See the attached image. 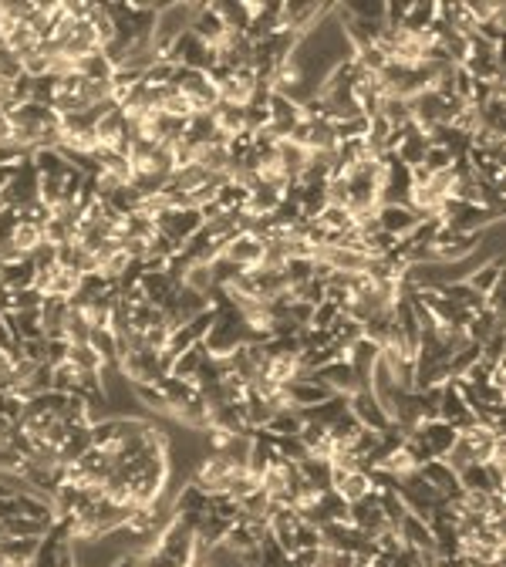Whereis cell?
<instances>
[{"mask_svg":"<svg viewBox=\"0 0 506 567\" xmlns=\"http://www.w3.org/2000/svg\"><path fill=\"white\" fill-rule=\"evenodd\" d=\"M439 418L442 422H449L456 432H466L476 426V418L469 412L466 399H463V392H459V382L449 378L446 385L439 389Z\"/></svg>","mask_w":506,"mask_h":567,"instance_id":"3","label":"cell"},{"mask_svg":"<svg viewBox=\"0 0 506 567\" xmlns=\"http://www.w3.org/2000/svg\"><path fill=\"white\" fill-rule=\"evenodd\" d=\"M277 159H280V169L287 173V179H301L304 176V169L311 166V152H307L304 146H297V142H291V139H284V142H277Z\"/></svg>","mask_w":506,"mask_h":567,"instance_id":"18","label":"cell"},{"mask_svg":"<svg viewBox=\"0 0 506 567\" xmlns=\"http://www.w3.org/2000/svg\"><path fill=\"white\" fill-rule=\"evenodd\" d=\"M334 493H338V497H341V500L348 503V507H351V503H358V500H365L368 493H375V490H372V480H368V472L355 470V472H348L345 480H341V483L334 486Z\"/></svg>","mask_w":506,"mask_h":567,"instance_id":"25","label":"cell"},{"mask_svg":"<svg viewBox=\"0 0 506 567\" xmlns=\"http://www.w3.org/2000/svg\"><path fill=\"white\" fill-rule=\"evenodd\" d=\"M395 530H399V537H402L405 547H415V551H422V554H432V530H429V524L422 520V517L405 513Z\"/></svg>","mask_w":506,"mask_h":567,"instance_id":"15","label":"cell"},{"mask_svg":"<svg viewBox=\"0 0 506 567\" xmlns=\"http://www.w3.org/2000/svg\"><path fill=\"white\" fill-rule=\"evenodd\" d=\"M449 166H453V156H449V148H442V146H429L426 148L422 169H426L429 176H432V173H442V169H449Z\"/></svg>","mask_w":506,"mask_h":567,"instance_id":"36","label":"cell"},{"mask_svg":"<svg viewBox=\"0 0 506 567\" xmlns=\"http://www.w3.org/2000/svg\"><path fill=\"white\" fill-rule=\"evenodd\" d=\"M210 358V351H206V345H193L189 351H183V355H176L173 368H169V378H186V382H193L196 378V372H200V364Z\"/></svg>","mask_w":506,"mask_h":567,"instance_id":"23","label":"cell"},{"mask_svg":"<svg viewBox=\"0 0 506 567\" xmlns=\"http://www.w3.org/2000/svg\"><path fill=\"white\" fill-rule=\"evenodd\" d=\"M415 227H419V216H415L409 206H402V202L378 206V230H382V233H392L395 240H405Z\"/></svg>","mask_w":506,"mask_h":567,"instance_id":"12","label":"cell"},{"mask_svg":"<svg viewBox=\"0 0 506 567\" xmlns=\"http://www.w3.org/2000/svg\"><path fill=\"white\" fill-rule=\"evenodd\" d=\"M27 162H31V169L38 176H65L68 173V166L71 162L58 152V146L51 148H31V156H27Z\"/></svg>","mask_w":506,"mask_h":567,"instance_id":"21","label":"cell"},{"mask_svg":"<svg viewBox=\"0 0 506 567\" xmlns=\"http://www.w3.org/2000/svg\"><path fill=\"white\" fill-rule=\"evenodd\" d=\"M301 426H304V418H301V412H297V409H277V412H274V418L267 422L264 429L270 432V436H297V432H301Z\"/></svg>","mask_w":506,"mask_h":567,"instance_id":"32","label":"cell"},{"mask_svg":"<svg viewBox=\"0 0 506 567\" xmlns=\"http://www.w3.org/2000/svg\"><path fill=\"white\" fill-rule=\"evenodd\" d=\"M34 287L44 297H51V301H71L81 291V274L65 267V264H54V267L41 270L38 277H34Z\"/></svg>","mask_w":506,"mask_h":567,"instance_id":"2","label":"cell"},{"mask_svg":"<svg viewBox=\"0 0 506 567\" xmlns=\"http://www.w3.org/2000/svg\"><path fill=\"white\" fill-rule=\"evenodd\" d=\"M196 17V4H159L156 27H152V51L159 58L179 34H186Z\"/></svg>","mask_w":506,"mask_h":567,"instance_id":"1","label":"cell"},{"mask_svg":"<svg viewBox=\"0 0 506 567\" xmlns=\"http://www.w3.org/2000/svg\"><path fill=\"white\" fill-rule=\"evenodd\" d=\"M480 362L506 364V331H496L490 341H483V345H480Z\"/></svg>","mask_w":506,"mask_h":567,"instance_id":"35","label":"cell"},{"mask_svg":"<svg viewBox=\"0 0 506 567\" xmlns=\"http://www.w3.org/2000/svg\"><path fill=\"white\" fill-rule=\"evenodd\" d=\"M206 507H210V493H203L196 483H183L173 493V517L179 524L193 526V530L206 517Z\"/></svg>","mask_w":506,"mask_h":567,"instance_id":"6","label":"cell"},{"mask_svg":"<svg viewBox=\"0 0 506 567\" xmlns=\"http://www.w3.org/2000/svg\"><path fill=\"white\" fill-rule=\"evenodd\" d=\"M348 524L355 526V530H361L368 540L378 537L388 526L385 513H382V503H378V493H368L365 500L351 503V507H348Z\"/></svg>","mask_w":506,"mask_h":567,"instance_id":"8","label":"cell"},{"mask_svg":"<svg viewBox=\"0 0 506 567\" xmlns=\"http://www.w3.org/2000/svg\"><path fill=\"white\" fill-rule=\"evenodd\" d=\"M4 526H7V537H44L48 534V524L31 520V517H14Z\"/></svg>","mask_w":506,"mask_h":567,"instance_id":"34","label":"cell"},{"mask_svg":"<svg viewBox=\"0 0 506 567\" xmlns=\"http://www.w3.org/2000/svg\"><path fill=\"white\" fill-rule=\"evenodd\" d=\"M456 436L459 432L449 426V422H442V418H432V422H422L415 432H409L405 439H415V443L426 449V456L429 459H442L449 449H453L456 443Z\"/></svg>","mask_w":506,"mask_h":567,"instance_id":"4","label":"cell"},{"mask_svg":"<svg viewBox=\"0 0 506 567\" xmlns=\"http://www.w3.org/2000/svg\"><path fill=\"white\" fill-rule=\"evenodd\" d=\"M500 281H503V256H490V260H483L473 274H466V284L483 297H486V291L496 287Z\"/></svg>","mask_w":506,"mask_h":567,"instance_id":"19","label":"cell"},{"mask_svg":"<svg viewBox=\"0 0 506 567\" xmlns=\"http://www.w3.org/2000/svg\"><path fill=\"white\" fill-rule=\"evenodd\" d=\"M206 183H210V173H206L203 166H196V162H193V166H183V169H176V173L169 176V186L186 193V196L196 193L200 186H206Z\"/></svg>","mask_w":506,"mask_h":567,"instance_id":"28","label":"cell"},{"mask_svg":"<svg viewBox=\"0 0 506 567\" xmlns=\"http://www.w3.org/2000/svg\"><path fill=\"white\" fill-rule=\"evenodd\" d=\"M432 21H436V4H409L399 27L409 31V34H422V31L432 27Z\"/></svg>","mask_w":506,"mask_h":567,"instance_id":"27","label":"cell"},{"mask_svg":"<svg viewBox=\"0 0 506 567\" xmlns=\"http://www.w3.org/2000/svg\"><path fill=\"white\" fill-rule=\"evenodd\" d=\"M34 277H38V270L31 260H17V264H4L0 267V287H7V291H24V287H34Z\"/></svg>","mask_w":506,"mask_h":567,"instance_id":"22","label":"cell"},{"mask_svg":"<svg viewBox=\"0 0 506 567\" xmlns=\"http://www.w3.org/2000/svg\"><path fill=\"white\" fill-rule=\"evenodd\" d=\"M156 230H159L162 237H169L176 247H183L189 237H196L203 230V216L200 210H173V213L156 220Z\"/></svg>","mask_w":506,"mask_h":567,"instance_id":"9","label":"cell"},{"mask_svg":"<svg viewBox=\"0 0 506 567\" xmlns=\"http://www.w3.org/2000/svg\"><path fill=\"white\" fill-rule=\"evenodd\" d=\"M11 432H14V422H7V418H0V446L11 439Z\"/></svg>","mask_w":506,"mask_h":567,"instance_id":"41","label":"cell"},{"mask_svg":"<svg viewBox=\"0 0 506 567\" xmlns=\"http://www.w3.org/2000/svg\"><path fill=\"white\" fill-rule=\"evenodd\" d=\"M7 493H14V490L7 483H0V497H7Z\"/></svg>","mask_w":506,"mask_h":567,"instance_id":"42","label":"cell"},{"mask_svg":"<svg viewBox=\"0 0 506 567\" xmlns=\"http://www.w3.org/2000/svg\"><path fill=\"white\" fill-rule=\"evenodd\" d=\"M196 38L206 44V48H223L233 34H230V27L223 24V17L216 11V4H196V17H193V27H189Z\"/></svg>","mask_w":506,"mask_h":567,"instance_id":"5","label":"cell"},{"mask_svg":"<svg viewBox=\"0 0 506 567\" xmlns=\"http://www.w3.org/2000/svg\"><path fill=\"white\" fill-rule=\"evenodd\" d=\"M338 314H341V310L334 308L331 301H321L318 308L311 310V324H307V328H321V331H328V328L338 321Z\"/></svg>","mask_w":506,"mask_h":567,"instance_id":"37","label":"cell"},{"mask_svg":"<svg viewBox=\"0 0 506 567\" xmlns=\"http://www.w3.org/2000/svg\"><path fill=\"white\" fill-rule=\"evenodd\" d=\"M419 476H422L436 493H442V500L463 493V490H459V480H456V470L446 459H429V463H422V466H419Z\"/></svg>","mask_w":506,"mask_h":567,"instance_id":"13","label":"cell"},{"mask_svg":"<svg viewBox=\"0 0 506 567\" xmlns=\"http://www.w3.org/2000/svg\"><path fill=\"white\" fill-rule=\"evenodd\" d=\"M264 247L267 243L260 240V237H253V233H237V237L223 247V256H227L233 267L253 270L257 264H260V256H264Z\"/></svg>","mask_w":506,"mask_h":567,"instance_id":"11","label":"cell"},{"mask_svg":"<svg viewBox=\"0 0 506 567\" xmlns=\"http://www.w3.org/2000/svg\"><path fill=\"white\" fill-rule=\"evenodd\" d=\"M139 287H142V294H146L149 304H156V308H162L169 297H173V291L179 287V284L166 274V270H142V277H139Z\"/></svg>","mask_w":506,"mask_h":567,"instance_id":"16","label":"cell"},{"mask_svg":"<svg viewBox=\"0 0 506 567\" xmlns=\"http://www.w3.org/2000/svg\"><path fill=\"white\" fill-rule=\"evenodd\" d=\"M348 412L358 418L365 429L372 432H385L388 426H392V418H388V412L378 405V399L372 395V389H358L348 395Z\"/></svg>","mask_w":506,"mask_h":567,"instance_id":"7","label":"cell"},{"mask_svg":"<svg viewBox=\"0 0 506 567\" xmlns=\"http://www.w3.org/2000/svg\"><path fill=\"white\" fill-rule=\"evenodd\" d=\"M0 146H14V122L7 108H0Z\"/></svg>","mask_w":506,"mask_h":567,"instance_id":"38","label":"cell"},{"mask_svg":"<svg viewBox=\"0 0 506 567\" xmlns=\"http://www.w3.org/2000/svg\"><path fill=\"white\" fill-rule=\"evenodd\" d=\"M68 362L78 368L81 375H102L105 372V362L102 355L85 341V345H68Z\"/></svg>","mask_w":506,"mask_h":567,"instance_id":"24","label":"cell"},{"mask_svg":"<svg viewBox=\"0 0 506 567\" xmlns=\"http://www.w3.org/2000/svg\"><path fill=\"white\" fill-rule=\"evenodd\" d=\"M78 75L81 78H92V81H112V75H115V61H112L105 51H92L78 61Z\"/></svg>","mask_w":506,"mask_h":567,"instance_id":"26","label":"cell"},{"mask_svg":"<svg viewBox=\"0 0 506 567\" xmlns=\"http://www.w3.org/2000/svg\"><path fill=\"white\" fill-rule=\"evenodd\" d=\"M314 223H318V227H324L328 233H345V230L355 227V213H351L348 206H331V202H328V206H324V210L318 213V220H314Z\"/></svg>","mask_w":506,"mask_h":567,"instance_id":"30","label":"cell"},{"mask_svg":"<svg viewBox=\"0 0 506 567\" xmlns=\"http://www.w3.org/2000/svg\"><path fill=\"white\" fill-rule=\"evenodd\" d=\"M378 355H382V348H378L375 341H368V338H358V341L351 345L348 364H351V375H355V385H358V389H368V385H372V372H375V364H378Z\"/></svg>","mask_w":506,"mask_h":567,"instance_id":"10","label":"cell"},{"mask_svg":"<svg viewBox=\"0 0 506 567\" xmlns=\"http://www.w3.org/2000/svg\"><path fill=\"white\" fill-rule=\"evenodd\" d=\"M456 480H459V490H466V493H493V486H490V476L483 470V463H469L463 470L456 472Z\"/></svg>","mask_w":506,"mask_h":567,"instance_id":"31","label":"cell"},{"mask_svg":"<svg viewBox=\"0 0 506 567\" xmlns=\"http://www.w3.org/2000/svg\"><path fill=\"white\" fill-rule=\"evenodd\" d=\"M476 362H480V345H476V341H466V345L449 358V378H463Z\"/></svg>","mask_w":506,"mask_h":567,"instance_id":"33","label":"cell"},{"mask_svg":"<svg viewBox=\"0 0 506 567\" xmlns=\"http://www.w3.org/2000/svg\"><path fill=\"white\" fill-rule=\"evenodd\" d=\"M14 247L21 250V256H31L34 250H38L41 243H44V230L38 227V223H27V220H17V227H14L11 233Z\"/></svg>","mask_w":506,"mask_h":567,"instance_id":"29","label":"cell"},{"mask_svg":"<svg viewBox=\"0 0 506 567\" xmlns=\"http://www.w3.org/2000/svg\"><path fill=\"white\" fill-rule=\"evenodd\" d=\"M0 348H4V351H11V348H14L11 331H7V324H4V318H0Z\"/></svg>","mask_w":506,"mask_h":567,"instance_id":"40","label":"cell"},{"mask_svg":"<svg viewBox=\"0 0 506 567\" xmlns=\"http://www.w3.org/2000/svg\"><path fill=\"white\" fill-rule=\"evenodd\" d=\"M112 567H142V564H139V554H122Z\"/></svg>","mask_w":506,"mask_h":567,"instance_id":"39","label":"cell"},{"mask_svg":"<svg viewBox=\"0 0 506 567\" xmlns=\"http://www.w3.org/2000/svg\"><path fill=\"white\" fill-rule=\"evenodd\" d=\"M314 382L318 385H324V389L331 392V395H351V392H358V385H355V375H351V364L348 362H328L324 368H318L314 372Z\"/></svg>","mask_w":506,"mask_h":567,"instance_id":"14","label":"cell"},{"mask_svg":"<svg viewBox=\"0 0 506 567\" xmlns=\"http://www.w3.org/2000/svg\"><path fill=\"white\" fill-rule=\"evenodd\" d=\"M426 148H429V139L426 132H419L412 122L405 125V135H402L399 148H395V156H399L402 166H409V169H415V166H422V159H426Z\"/></svg>","mask_w":506,"mask_h":567,"instance_id":"17","label":"cell"},{"mask_svg":"<svg viewBox=\"0 0 506 567\" xmlns=\"http://www.w3.org/2000/svg\"><path fill=\"white\" fill-rule=\"evenodd\" d=\"M496 331H506L503 328V314H496V310H480V314H473L466 324V338L469 341H476V345H483V341H490V338L496 335Z\"/></svg>","mask_w":506,"mask_h":567,"instance_id":"20","label":"cell"}]
</instances>
